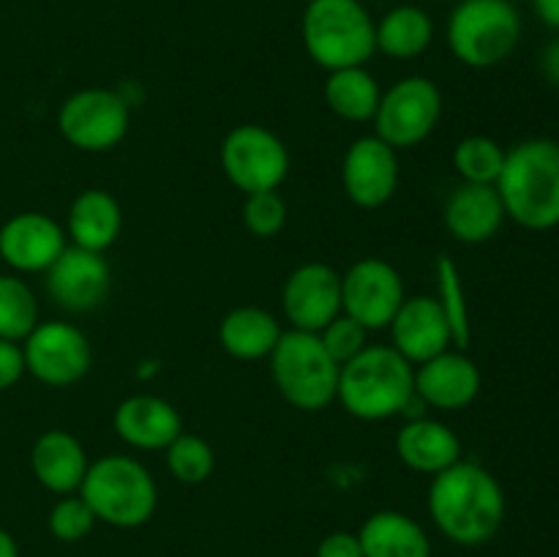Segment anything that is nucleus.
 Segmentation results:
<instances>
[{"instance_id":"obj_6","label":"nucleus","mask_w":559,"mask_h":557,"mask_svg":"<svg viewBox=\"0 0 559 557\" xmlns=\"http://www.w3.org/2000/svg\"><path fill=\"white\" fill-rule=\"evenodd\" d=\"M267 360H271L273 386L295 410L317 413L336 402L342 366L328 355L317 333L289 328L282 333Z\"/></svg>"},{"instance_id":"obj_37","label":"nucleus","mask_w":559,"mask_h":557,"mask_svg":"<svg viewBox=\"0 0 559 557\" xmlns=\"http://www.w3.org/2000/svg\"><path fill=\"white\" fill-rule=\"evenodd\" d=\"M538 66H540V74H544V80L549 82V85L559 87V38L546 44L544 52H540Z\"/></svg>"},{"instance_id":"obj_32","label":"nucleus","mask_w":559,"mask_h":557,"mask_svg":"<svg viewBox=\"0 0 559 557\" xmlns=\"http://www.w3.org/2000/svg\"><path fill=\"white\" fill-rule=\"evenodd\" d=\"M96 513L91 511L85 500L76 495H63L58 497L52 508H49V517H47V528L52 533V538L63 541V544H76V541L87 538L96 528Z\"/></svg>"},{"instance_id":"obj_20","label":"nucleus","mask_w":559,"mask_h":557,"mask_svg":"<svg viewBox=\"0 0 559 557\" xmlns=\"http://www.w3.org/2000/svg\"><path fill=\"white\" fill-rule=\"evenodd\" d=\"M506 218L500 191L497 186L486 183H459L448 194L445 208H442V224L451 238L467 246H478L495 238Z\"/></svg>"},{"instance_id":"obj_21","label":"nucleus","mask_w":559,"mask_h":557,"mask_svg":"<svg viewBox=\"0 0 559 557\" xmlns=\"http://www.w3.org/2000/svg\"><path fill=\"white\" fill-rule=\"evenodd\" d=\"M87 453L80 437L66 429H49L33 442V478L52 495H76L87 473Z\"/></svg>"},{"instance_id":"obj_11","label":"nucleus","mask_w":559,"mask_h":557,"mask_svg":"<svg viewBox=\"0 0 559 557\" xmlns=\"http://www.w3.org/2000/svg\"><path fill=\"white\" fill-rule=\"evenodd\" d=\"M25 371L49 388H69L91 371L93 353L85 333L71 322H38L22 342Z\"/></svg>"},{"instance_id":"obj_22","label":"nucleus","mask_w":559,"mask_h":557,"mask_svg":"<svg viewBox=\"0 0 559 557\" xmlns=\"http://www.w3.org/2000/svg\"><path fill=\"white\" fill-rule=\"evenodd\" d=\"M396 457L415 473L437 475L462 459V440L448 424L420 415L396 431Z\"/></svg>"},{"instance_id":"obj_28","label":"nucleus","mask_w":559,"mask_h":557,"mask_svg":"<svg viewBox=\"0 0 559 557\" xmlns=\"http://www.w3.org/2000/svg\"><path fill=\"white\" fill-rule=\"evenodd\" d=\"M38 325V298L20 273H0V339L25 342Z\"/></svg>"},{"instance_id":"obj_34","label":"nucleus","mask_w":559,"mask_h":557,"mask_svg":"<svg viewBox=\"0 0 559 557\" xmlns=\"http://www.w3.org/2000/svg\"><path fill=\"white\" fill-rule=\"evenodd\" d=\"M317 336H320L322 347L328 349V355H331L338 366L349 364L355 355H360L369 347V331H366L360 322H355L353 317L344 315V311L336 320L328 322Z\"/></svg>"},{"instance_id":"obj_19","label":"nucleus","mask_w":559,"mask_h":557,"mask_svg":"<svg viewBox=\"0 0 559 557\" xmlns=\"http://www.w3.org/2000/svg\"><path fill=\"white\" fill-rule=\"evenodd\" d=\"M112 429L136 451H167L169 442L183 431V418L167 399L134 393L115 407Z\"/></svg>"},{"instance_id":"obj_9","label":"nucleus","mask_w":559,"mask_h":557,"mask_svg":"<svg viewBox=\"0 0 559 557\" xmlns=\"http://www.w3.org/2000/svg\"><path fill=\"white\" fill-rule=\"evenodd\" d=\"M222 169L243 194L276 191L289 175V151L276 131L260 123H240L224 137Z\"/></svg>"},{"instance_id":"obj_4","label":"nucleus","mask_w":559,"mask_h":557,"mask_svg":"<svg viewBox=\"0 0 559 557\" xmlns=\"http://www.w3.org/2000/svg\"><path fill=\"white\" fill-rule=\"evenodd\" d=\"M80 497L91 506L98 522L109 528L134 530L153 519L158 486L145 464L126 453H107L87 464Z\"/></svg>"},{"instance_id":"obj_33","label":"nucleus","mask_w":559,"mask_h":557,"mask_svg":"<svg viewBox=\"0 0 559 557\" xmlns=\"http://www.w3.org/2000/svg\"><path fill=\"white\" fill-rule=\"evenodd\" d=\"M287 224V202L276 191H257L246 194L243 227L254 238H276Z\"/></svg>"},{"instance_id":"obj_2","label":"nucleus","mask_w":559,"mask_h":557,"mask_svg":"<svg viewBox=\"0 0 559 557\" xmlns=\"http://www.w3.org/2000/svg\"><path fill=\"white\" fill-rule=\"evenodd\" d=\"M502 208L530 233L559 227V142L535 137L513 145L497 178Z\"/></svg>"},{"instance_id":"obj_10","label":"nucleus","mask_w":559,"mask_h":557,"mask_svg":"<svg viewBox=\"0 0 559 557\" xmlns=\"http://www.w3.org/2000/svg\"><path fill=\"white\" fill-rule=\"evenodd\" d=\"M129 102L109 87H85L60 104L58 131L71 147L85 153H107L129 134Z\"/></svg>"},{"instance_id":"obj_15","label":"nucleus","mask_w":559,"mask_h":557,"mask_svg":"<svg viewBox=\"0 0 559 557\" xmlns=\"http://www.w3.org/2000/svg\"><path fill=\"white\" fill-rule=\"evenodd\" d=\"M44 284H47V295L60 309L71 315H85L107 300L112 273L104 254L69 244L47 271Z\"/></svg>"},{"instance_id":"obj_18","label":"nucleus","mask_w":559,"mask_h":557,"mask_svg":"<svg viewBox=\"0 0 559 557\" xmlns=\"http://www.w3.org/2000/svg\"><path fill=\"white\" fill-rule=\"evenodd\" d=\"M391 347L413 366L451 349L453 336L435 295L404 298L391 320Z\"/></svg>"},{"instance_id":"obj_36","label":"nucleus","mask_w":559,"mask_h":557,"mask_svg":"<svg viewBox=\"0 0 559 557\" xmlns=\"http://www.w3.org/2000/svg\"><path fill=\"white\" fill-rule=\"evenodd\" d=\"M317 557H364L358 533L336 530V533L325 535V538L320 541V546H317Z\"/></svg>"},{"instance_id":"obj_17","label":"nucleus","mask_w":559,"mask_h":557,"mask_svg":"<svg viewBox=\"0 0 559 557\" xmlns=\"http://www.w3.org/2000/svg\"><path fill=\"white\" fill-rule=\"evenodd\" d=\"M480 386L478 364L464 349H445L415 366V393L426 407L456 413L478 399Z\"/></svg>"},{"instance_id":"obj_24","label":"nucleus","mask_w":559,"mask_h":557,"mask_svg":"<svg viewBox=\"0 0 559 557\" xmlns=\"http://www.w3.org/2000/svg\"><path fill=\"white\" fill-rule=\"evenodd\" d=\"M282 333L276 315L262 306H235L218 322V344L238 360L271 358Z\"/></svg>"},{"instance_id":"obj_1","label":"nucleus","mask_w":559,"mask_h":557,"mask_svg":"<svg viewBox=\"0 0 559 557\" xmlns=\"http://www.w3.org/2000/svg\"><path fill=\"white\" fill-rule=\"evenodd\" d=\"M429 513L448 541L484 546L506 522V491L484 464L459 459L431 478Z\"/></svg>"},{"instance_id":"obj_30","label":"nucleus","mask_w":559,"mask_h":557,"mask_svg":"<svg viewBox=\"0 0 559 557\" xmlns=\"http://www.w3.org/2000/svg\"><path fill=\"white\" fill-rule=\"evenodd\" d=\"M506 147L497 140L484 134L464 137L453 147V167H456L462 183H486L495 186L506 164Z\"/></svg>"},{"instance_id":"obj_31","label":"nucleus","mask_w":559,"mask_h":557,"mask_svg":"<svg viewBox=\"0 0 559 557\" xmlns=\"http://www.w3.org/2000/svg\"><path fill=\"white\" fill-rule=\"evenodd\" d=\"M164 453H167L169 473L180 484H205L213 475V470H216V453H213L211 442L200 435L180 431Z\"/></svg>"},{"instance_id":"obj_35","label":"nucleus","mask_w":559,"mask_h":557,"mask_svg":"<svg viewBox=\"0 0 559 557\" xmlns=\"http://www.w3.org/2000/svg\"><path fill=\"white\" fill-rule=\"evenodd\" d=\"M25 355L20 342L0 339V391H9L25 377Z\"/></svg>"},{"instance_id":"obj_7","label":"nucleus","mask_w":559,"mask_h":557,"mask_svg":"<svg viewBox=\"0 0 559 557\" xmlns=\"http://www.w3.org/2000/svg\"><path fill=\"white\" fill-rule=\"evenodd\" d=\"M448 47L469 69L506 63L522 38V20L511 0H462L448 16Z\"/></svg>"},{"instance_id":"obj_8","label":"nucleus","mask_w":559,"mask_h":557,"mask_svg":"<svg viewBox=\"0 0 559 557\" xmlns=\"http://www.w3.org/2000/svg\"><path fill=\"white\" fill-rule=\"evenodd\" d=\"M442 118V93L429 76H404L382 91L374 112V134L393 151L429 140Z\"/></svg>"},{"instance_id":"obj_14","label":"nucleus","mask_w":559,"mask_h":557,"mask_svg":"<svg viewBox=\"0 0 559 557\" xmlns=\"http://www.w3.org/2000/svg\"><path fill=\"white\" fill-rule=\"evenodd\" d=\"M342 186L349 202L364 211L388 205L399 189V156L377 134L358 137L342 162Z\"/></svg>"},{"instance_id":"obj_38","label":"nucleus","mask_w":559,"mask_h":557,"mask_svg":"<svg viewBox=\"0 0 559 557\" xmlns=\"http://www.w3.org/2000/svg\"><path fill=\"white\" fill-rule=\"evenodd\" d=\"M533 5L544 25H549L551 31H559V0H533Z\"/></svg>"},{"instance_id":"obj_25","label":"nucleus","mask_w":559,"mask_h":557,"mask_svg":"<svg viewBox=\"0 0 559 557\" xmlns=\"http://www.w3.org/2000/svg\"><path fill=\"white\" fill-rule=\"evenodd\" d=\"M364 557H431V541L413 517L377 511L358 530Z\"/></svg>"},{"instance_id":"obj_26","label":"nucleus","mask_w":559,"mask_h":557,"mask_svg":"<svg viewBox=\"0 0 559 557\" xmlns=\"http://www.w3.org/2000/svg\"><path fill=\"white\" fill-rule=\"evenodd\" d=\"M435 38V22L420 5H396L374 22V44L382 55L396 60L418 58Z\"/></svg>"},{"instance_id":"obj_27","label":"nucleus","mask_w":559,"mask_h":557,"mask_svg":"<svg viewBox=\"0 0 559 557\" xmlns=\"http://www.w3.org/2000/svg\"><path fill=\"white\" fill-rule=\"evenodd\" d=\"M322 96L336 118L349 120V123H366V120H374L382 91L374 76L366 71V66H353V69L328 71Z\"/></svg>"},{"instance_id":"obj_39","label":"nucleus","mask_w":559,"mask_h":557,"mask_svg":"<svg viewBox=\"0 0 559 557\" xmlns=\"http://www.w3.org/2000/svg\"><path fill=\"white\" fill-rule=\"evenodd\" d=\"M0 557H20V546H16L14 535L3 528H0Z\"/></svg>"},{"instance_id":"obj_5","label":"nucleus","mask_w":559,"mask_h":557,"mask_svg":"<svg viewBox=\"0 0 559 557\" xmlns=\"http://www.w3.org/2000/svg\"><path fill=\"white\" fill-rule=\"evenodd\" d=\"M300 36L309 58L325 71L366 66L377 52L374 20L360 0H309Z\"/></svg>"},{"instance_id":"obj_13","label":"nucleus","mask_w":559,"mask_h":557,"mask_svg":"<svg viewBox=\"0 0 559 557\" xmlns=\"http://www.w3.org/2000/svg\"><path fill=\"white\" fill-rule=\"evenodd\" d=\"M282 311L295 331L320 333L342 315V273L328 262H304L282 287Z\"/></svg>"},{"instance_id":"obj_16","label":"nucleus","mask_w":559,"mask_h":557,"mask_svg":"<svg viewBox=\"0 0 559 557\" xmlns=\"http://www.w3.org/2000/svg\"><path fill=\"white\" fill-rule=\"evenodd\" d=\"M66 246V229L49 213L22 211L0 224V260L14 273H47Z\"/></svg>"},{"instance_id":"obj_3","label":"nucleus","mask_w":559,"mask_h":557,"mask_svg":"<svg viewBox=\"0 0 559 557\" xmlns=\"http://www.w3.org/2000/svg\"><path fill=\"white\" fill-rule=\"evenodd\" d=\"M413 396L415 366L391 344H369L338 371L336 402L358 420L377 424L402 415Z\"/></svg>"},{"instance_id":"obj_23","label":"nucleus","mask_w":559,"mask_h":557,"mask_svg":"<svg viewBox=\"0 0 559 557\" xmlns=\"http://www.w3.org/2000/svg\"><path fill=\"white\" fill-rule=\"evenodd\" d=\"M120 229H123V211L109 191L85 189L71 200L66 216V238L71 240V246L104 254L120 238Z\"/></svg>"},{"instance_id":"obj_29","label":"nucleus","mask_w":559,"mask_h":557,"mask_svg":"<svg viewBox=\"0 0 559 557\" xmlns=\"http://www.w3.org/2000/svg\"><path fill=\"white\" fill-rule=\"evenodd\" d=\"M437 304H440L442 315H445L448 325H451L453 347L464 349L473 339V322H469V306L467 293H464L462 276L453 262V257L440 254L437 257Z\"/></svg>"},{"instance_id":"obj_12","label":"nucleus","mask_w":559,"mask_h":557,"mask_svg":"<svg viewBox=\"0 0 559 557\" xmlns=\"http://www.w3.org/2000/svg\"><path fill=\"white\" fill-rule=\"evenodd\" d=\"M402 273L380 257L353 262L342 276V311L366 331H385L404 304Z\"/></svg>"}]
</instances>
